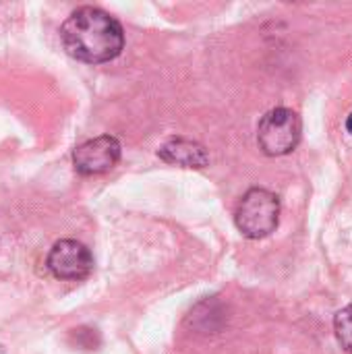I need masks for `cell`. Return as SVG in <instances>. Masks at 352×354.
Instances as JSON below:
<instances>
[{"label": "cell", "mask_w": 352, "mask_h": 354, "mask_svg": "<svg viewBox=\"0 0 352 354\" xmlns=\"http://www.w3.org/2000/svg\"><path fill=\"white\" fill-rule=\"evenodd\" d=\"M303 124L295 110L274 108L270 110L257 127V143L266 156L278 158L297 149L301 141Z\"/></svg>", "instance_id": "3"}, {"label": "cell", "mask_w": 352, "mask_h": 354, "mask_svg": "<svg viewBox=\"0 0 352 354\" xmlns=\"http://www.w3.org/2000/svg\"><path fill=\"white\" fill-rule=\"evenodd\" d=\"M158 156L164 162L176 164V166H183V168H205L210 164V156H207L205 147L201 143L185 139V137L168 139L158 149Z\"/></svg>", "instance_id": "6"}, {"label": "cell", "mask_w": 352, "mask_h": 354, "mask_svg": "<svg viewBox=\"0 0 352 354\" xmlns=\"http://www.w3.org/2000/svg\"><path fill=\"white\" fill-rule=\"evenodd\" d=\"M120 141L112 135H100L81 143L73 151V166L79 174H104L112 170L120 160Z\"/></svg>", "instance_id": "5"}, {"label": "cell", "mask_w": 352, "mask_h": 354, "mask_svg": "<svg viewBox=\"0 0 352 354\" xmlns=\"http://www.w3.org/2000/svg\"><path fill=\"white\" fill-rule=\"evenodd\" d=\"M64 50L83 62L100 64L114 60L124 48L122 25L98 6H79L60 27Z\"/></svg>", "instance_id": "1"}, {"label": "cell", "mask_w": 352, "mask_h": 354, "mask_svg": "<svg viewBox=\"0 0 352 354\" xmlns=\"http://www.w3.org/2000/svg\"><path fill=\"white\" fill-rule=\"evenodd\" d=\"M46 266L58 280H83L93 270V257L83 243L62 239L50 249Z\"/></svg>", "instance_id": "4"}, {"label": "cell", "mask_w": 352, "mask_h": 354, "mask_svg": "<svg viewBox=\"0 0 352 354\" xmlns=\"http://www.w3.org/2000/svg\"><path fill=\"white\" fill-rule=\"evenodd\" d=\"M334 332L344 351L352 353V305L344 307L334 317Z\"/></svg>", "instance_id": "7"}, {"label": "cell", "mask_w": 352, "mask_h": 354, "mask_svg": "<svg viewBox=\"0 0 352 354\" xmlns=\"http://www.w3.org/2000/svg\"><path fill=\"white\" fill-rule=\"evenodd\" d=\"M237 228L253 241L270 236L280 222V199L276 193L253 187L249 189L237 205L234 212Z\"/></svg>", "instance_id": "2"}, {"label": "cell", "mask_w": 352, "mask_h": 354, "mask_svg": "<svg viewBox=\"0 0 352 354\" xmlns=\"http://www.w3.org/2000/svg\"><path fill=\"white\" fill-rule=\"evenodd\" d=\"M346 129H349V133L352 135V114L346 118Z\"/></svg>", "instance_id": "8"}]
</instances>
